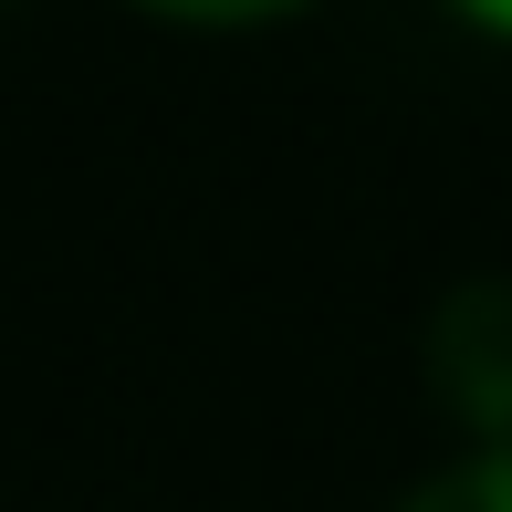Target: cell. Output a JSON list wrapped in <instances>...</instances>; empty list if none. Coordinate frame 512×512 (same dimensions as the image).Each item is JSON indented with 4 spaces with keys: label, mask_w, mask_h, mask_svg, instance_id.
Instances as JSON below:
<instances>
[{
    "label": "cell",
    "mask_w": 512,
    "mask_h": 512,
    "mask_svg": "<svg viewBox=\"0 0 512 512\" xmlns=\"http://www.w3.org/2000/svg\"><path fill=\"white\" fill-rule=\"evenodd\" d=\"M398 512H512V450H471V460H450V471L408 481Z\"/></svg>",
    "instance_id": "obj_2"
},
{
    "label": "cell",
    "mask_w": 512,
    "mask_h": 512,
    "mask_svg": "<svg viewBox=\"0 0 512 512\" xmlns=\"http://www.w3.org/2000/svg\"><path fill=\"white\" fill-rule=\"evenodd\" d=\"M418 377L481 450H512V272H471V283H450L429 304Z\"/></svg>",
    "instance_id": "obj_1"
},
{
    "label": "cell",
    "mask_w": 512,
    "mask_h": 512,
    "mask_svg": "<svg viewBox=\"0 0 512 512\" xmlns=\"http://www.w3.org/2000/svg\"><path fill=\"white\" fill-rule=\"evenodd\" d=\"M147 11H178V21H283L304 0H147Z\"/></svg>",
    "instance_id": "obj_3"
},
{
    "label": "cell",
    "mask_w": 512,
    "mask_h": 512,
    "mask_svg": "<svg viewBox=\"0 0 512 512\" xmlns=\"http://www.w3.org/2000/svg\"><path fill=\"white\" fill-rule=\"evenodd\" d=\"M460 21H481V32H512V0H450Z\"/></svg>",
    "instance_id": "obj_4"
}]
</instances>
